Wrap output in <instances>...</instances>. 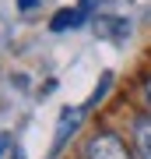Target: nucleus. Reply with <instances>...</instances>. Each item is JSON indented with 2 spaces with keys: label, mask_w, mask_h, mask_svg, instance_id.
I'll return each mask as SVG.
<instances>
[{
  "label": "nucleus",
  "mask_w": 151,
  "mask_h": 159,
  "mask_svg": "<svg viewBox=\"0 0 151 159\" xmlns=\"http://www.w3.org/2000/svg\"><path fill=\"white\" fill-rule=\"evenodd\" d=\"M88 159H134L130 156L127 142L112 131H99L95 138L88 142Z\"/></svg>",
  "instance_id": "nucleus-1"
},
{
  "label": "nucleus",
  "mask_w": 151,
  "mask_h": 159,
  "mask_svg": "<svg viewBox=\"0 0 151 159\" xmlns=\"http://www.w3.org/2000/svg\"><path fill=\"white\" fill-rule=\"evenodd\" d=\"M81 110L78 106H63L60 110V120H56V131H53V148H49V156H60L63 152V145L70 142V134H78V127H81Z\"/></svg>",
  "instance_id": "nucleus-2"
},
{
  "label": "nucleus",
  "mask_w": 151,
  "mask_h": 159,
  "mask_svg": "<svg viewBox=\"0 0 151 159\" xmlns=\"http://www.w3.org/2000/svg\"><path fill=\"white\" fill-rule=\"evenodd\" d=\"M95 4H99V0H81L78 7H60V11L49 18V29H53V32H70V29H78V25L88 21V14H91Z\"/></svg>",
  "instance_id": "nucleus-3"
},
{
  "label": "nucleus",
  "mask_w": 151,
  "mask_h": 159,
  "mask_svg": "<svg viewBox=\"0 0 151 159\" xmlns=\"http://www.w3.org/2000/svg\"><path fill=\"white\" fill-rule=\"evenodd\" d=\"M95 25H99L102 35H109V39H127V32H130V18L127 14H102Z\"/></svg>",
  "instance_id": "nucleus-4"
},
{
  "label": "nucleus",
  "mask_w": 151,
  "mask_h": 159,
  "mask_svg": "<svg viewBox=\"0 0 151 159\" xmlns=\"http://www.w3.org/2000/svg\"><path fill=\"white\" fill-rule=\"evenodd\" d=\"M134 148L141 159H151V117L134 120Z\"/></svg>",
  "instance_id": "nucleus-5"
},
{
  "label": "nucleus",
  "mask_w": 151,
  "mask_h": 159,
  "mask_svg": "<svg viewBox=\"0 0 151 159\" xmlns=\"http://www.w3.org/2000/svg\"><path fill=\"white\" fill-rule=\"evenodd\" d=\"M39 7V0H18V11H35Z\"/></svg>",
  "instance_id": "nucleus-6"
},
{
  "label": "nucleus",
  "mask_w": 151,
  "mask_h": 159,
  "mask_svg": "<svg viewBox=\"0 0 151 159\" xmlns=\"http://www.w3.org/2000/svg\"><path fill=\"white\" fill-rule=\"evenodd\" d=\"M7 148H11V134H0V156H4Z\"/></svg>",
  "instance_id": "nucleus-7"
},
{
  "label": "nucleus",
  "mask_w": 151,
  "mask_h": 159,
  "mask_svg": "<svg viewBox=\"0 0 151 159\" xmlns=\"http://www.w3.org/2000/svg\"><path fill=\"white\" fill-rule=\"evenodd\" d=\"M144 99H148V110H151V78L144 81Z\"/></svg>",
  "instance_id": "nucleus-8"
},
{
  "label": "nucleus",
  "mask_w": 151,
  "mask_h": 159,
  "mask_svg": "<svg viewBox=\"0 0 151 159\" xmlns=\"http://www.w3.org/2000/svg\"><path fill=\"white\" fill-rule=\"evenodd\" d=\"M14 159H25V152H21V148H18V145H14Z\"/></svg>",
  "instance_id": "nucleus-9"
}]
</instances>
